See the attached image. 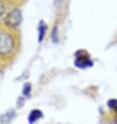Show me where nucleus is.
<instances>
[{
  "mask_svg": "<svg viewBox=\"0 0 117 124\" xmlns=\"http://www.w3.org/2000/svg\"><path fill=\"white\" fill-rule=\"evenodd\" d=\"M15 48V40L9 33L0 31V55H8Z\"/></svg>",
  "mask_w": 117,
  "mask_h": 124,
  "instance_id": "f257e3e1",
  "label": "nucleus"
},
{
  "mask_svg": "<svg viewBox=\"0 0 117 124\" xmlns=\"http://www.w3.org/2000/svg\"><path fill=\"white\" fill-rule=\"evenodd\" d=\"M22 22V14L19 9H14L6 16L5 24L9 27H17Z\"/></svg>",
  "mask_w": 117,
  "mask_h": 124,
  "instance_id": "f03ea898",
  "label": "nucleus"
},
{
  "mask_svg": "<svg viewBox=\"0 0 117 124\" xmlns=\"http://www.w3.org/2000/svg\"><path fill=\"white\" fill-rule=\"evenodd\" d=\"M75 66L78 67V68H87V67H91L93 65V62H91L89 60L88 56H84V55H78V53L76 54V60L74 62Z\"/></svg>",
  "mask_w": 117,
  "mask_h": 124,
  "instance_id": "7ed1b4c3",
  "label": "nucleus"
},
{
  "mask_svg": "<svg viewBox=\"0 0 117 124\" xmlns=\"http://www.w3.org/2000/svg\"><path fill=\"white\" fill-rule=\"evenodd\" d=\"M42 117H43L42 112L39 111V109H33V111L30 112L29 115H28V122L29 123H35L40 118H42Z\"/></svg>",
  "mask_w": 117,
  "mask_h": 124,
  "instance_id": "20e7f679",
  "label": "nucleus"
},
{
  "mask_svg": "<svg viewBox=\"0 0 117 124\" xmlns=\"http://www.w3.org/2000/svg\"><path fill=\"white\" fill-rule=\"evenodd\" d=\"M15 116V113L14 111H9L8 113L3 114V115L0 116V123H8L9 121H12V119Z\"/></svg>",
  "mask_w": 117,
  "mask_h": 124,
  "instance_id": "39448f33",
  "label": "nucleus"
},
{
  "mask_svg": "<svg viewBox=\"0 0 117 124\" xmlns=\"http://www.w3.org/2000/svg\"><path fill=\"white\" fill-rule=\"evenodd\" d=\"M38 30H39V42L41 43V42H42V41L44 40V37H45V32H46V30H47L46 24L44 23L43 21L40 22L39 28H38Z\"/></svg>",
  "mask_w": 117,
  "mask_h": 124,
  "instance_id": "423d86ee",
  "label": "nucleus"
},
{
  "mask_svg": "<svg viewBox=\"0 0 117 124\" xmlns=\"http://www.w3.org/2000/svg\"><path fill=\"white\" fill-rule=\"evenodd\" d=\"M51 39H52L53 43H58V27L54 26L52 29V33H51Z\"/></svg>",
  "mask_w": 117,
  "mask_h": 124,
  "instance_id": "0eeeda50",
  "label": "nucleus"
},
{
  "mask_svg": "<svg viewBox=\"0 0 117 124\" xmlns=\"http://www.w3.org/2000/svg\"><path fill=\"white\" fill-rule=\"evenodd\" d=\"M30 90H32V87H30V85L29 84H26L23 87V94L25 95V96H28L29 93H30Z\"/></svg>",
  "mask_w": 117,
  "mask_h": 124,
  "instance_id": "6e6552de",
  "label": "nucleus"
},
{
  "mask_svg": "<svg viewBox=\"0 0 117 124\" xmlns=\"http://www.w3.org/2000/svg\"><path fill=\"white\" fill-rule=\"evenodd\" d=\"M108 105L110 106V108H114L115 111H117V100H111L108 102Z\"/></svg>",
  "mask_w": 117,
  "mask_h": 124,
  "instance_id": "1a4fd4ad",
  "label": "nucleus"
},
{
  "mask_svg": "<svg viewBox=\"0 0 117 124\" xmlns=\"http://www.w3.org/2000/svg\"><path fill=\"white\" fill-rule=\"evenodd\" d=\"M3 13H4V8H3L1 4H0V15H2Z\"/></svg>",
  "mask_w": 117,
  "mask_h": 124,
  "instance_id": "9d476101",
  "label": "nucleus"
},
{
  "mask_svg": "<svg viewBox=\"0 0 117 124\" xmlns=\"http://www.w3.org/2000/svg\"><path fill=\"white\" fill-rule=\"evenodd\" d=\"M58 1H60V0H54V3H58Z\"/></svg>",
  "mask_w": 117,
  "mask_h": 124,
  "instance_id": "9b49d317",
  "label": "nucleus"
}]
</instances>
